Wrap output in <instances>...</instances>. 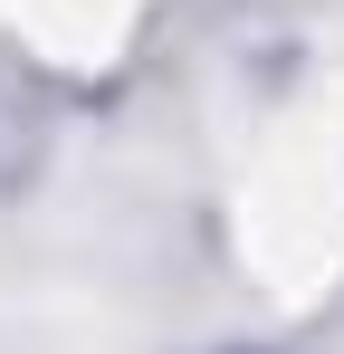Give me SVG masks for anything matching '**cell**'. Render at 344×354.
I'll list each match as a JSON object with an SVG mask.
<instances>
[{
  "mask_svg": "<svg viewBox=\"0 0 344 354\" xmlns=\"http://www.w3.org/2000/svg\"><path fill=\"white\" fill-rule=\"evenodd\" d=\"M229 354H278V345H229Z\"/></svg>",
  "mask_w": 344,
  "mask_h": 354,
  "instance_id": "obj_1",
  "label": "cell"
}]
</instances>
